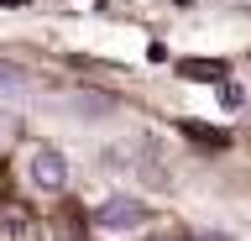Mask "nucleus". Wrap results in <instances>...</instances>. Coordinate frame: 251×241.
<instances>
[{
	"mask_svg": "<svg viewBox=\"0 0 251 241\" xmlns=\"http://www.w3.org/2000/svg\"><path fill=\"white\" fill-rule=\"evenodd\" d=\"M94 220L105 225V231H131V225L147 220V205H141V199H126V194H115V199H105V205L94 210Z\"/></svg>",
	"mask_w": 251,
	"mask_h": 241,
	"instance_id": "nucleus-2",
	"label": "nucleus"
},
{
	"mask_svg": "<svg viewBox=\"0 0 251 241\" xmlns=\"http://www.w3.org/2000/svg\"><path fill=\"white\" fill-rule=\"evenodd\" d=\"M26 178H31V189H63V184H68V158H63L58 147H37V152H31L26 158Z\"/></svg>",
	"mask_w": 251,
	"mask_h": 241,
	"instance_id": "nucleus-1",
	"label": "nucleus"
},
{
	"mask_svg": "<svg viewBox=\"0 0 251 241\" xmlns=\"http://www.w3.org/2000/svg\"><path fill=\"white\" fill-rule=\"evenodd\" d=\"M21 89H26V74L16 63H0V95H21Z\"/></svg>",
	"mask_w": 251,
	"mask_h": 241,
	"instance_id": "nucleus-3",
	"label": "nucleus"
},
{
	"mask_svg": "<svg viewBox=\"0 0 251 241\" xmlns=\"http://www.w3.org/2000/svg\"><path fill=\"white\" fill-rule=\"evenodd\" d=\"M199 241H230V236H199Z\"/></svg>",
	"mask_w": 251,
	"mask_h": 241,
	"instance_id": "nucleus-4",
	"label": "nucleus"
}]
</instances>
